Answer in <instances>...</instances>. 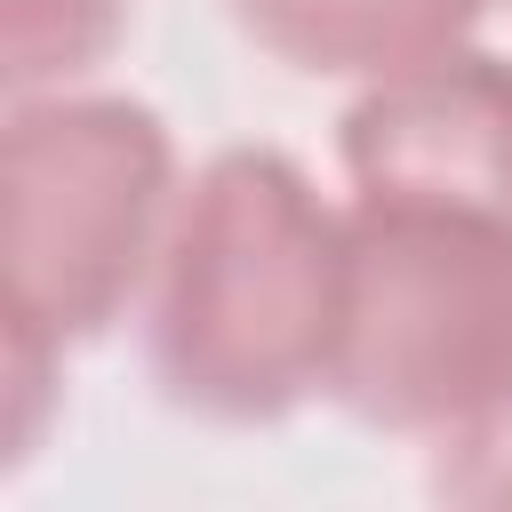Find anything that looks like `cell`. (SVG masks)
<instances>
[{
  "label": "cell",
  "mask_w": 512,
  "mask_h": 512,
  "mask_svg": "<svg viewBox=\"0 0 512 512\" xmlns=\"http://www.w3.org/2000/svg\"><path fill=\"white\" fill-rule=\"evenodd\" d=\"M344 312V208L280 144L208 152L144 280V368L200 424H280L328 400Z\"/></svg>",
  "instance_id": "6da1fadb"
},
{
  "label": "cell",
  "mask_w": 512,
  "mask_h": 512,
  "mask_svg": "<svg viewBox=\"0 0 512 512\" xmlns=\"http://www.w3.org/2000/svg\"><path fill=\"white\" fill-rule=\"evenodd\" d=\"M176 136L144 96L40 88L0 128V320L16 344L80 352L144 304L176 216Z\"/></svg>",
  "instance_id": "7a4b0ae2"
},
{
  "label": "cell",
  "mask_w": 512,
  "mask_h": 512,
  "mask_svg": "<svg viewBox=\"0 0 512 512\" xmlns=\"http://www.w3.org/2000/svg\"><path fill=\"white\" fill-rule=\"evenodd\" d=\"M512 376V224L344 200V312L328 400L392 440L456 432Z\"/></svg>",
  "instance_id": "3957f363"
},
{
  "label": "cell",
  "mask_w": 512,
  "mask_h": 512,
  "mask_svg": "<svg viewBox=\"0 0 512 512\" xmlns=\"http://www.w3.org/2000/svg\"><path fill=\"white\" fill-rule=\"evenodd\" d=\"M336 160L352 200L472 208L512 224V64L456 40L360 80L336 120Z\"/></svg>",
  "instance_id": "277c9868"
},
{
  "label": "cell",
  "mask_w": 512,
  "mask_h": 512,
  "mask_svg": "<svg viewBox=\"0 0 512 512\" xmlns=\"http://www.w3.org/2000/svg\"><path fill=\"white\" fill-rule=\"evenodd\" d=\"M248 48L304 80H384L472 40L488 0H224Z\"/></svg>",
  "instance_id": "5b68a950"
},
{
  "label": "cell",
  "mask_w": 512,
  "mask_h": 512,
  "mask_svg": "<svg viewBox=\"0 0 512 512\" xmlns=\"http://www.w3.org/2000/svg\"><path fill=\"white\" fill-rule=\"evenodd\" d=\"M128 40V0H0V80L8 96L80 88Z\"/></svg>",
  "instance_id": "8992f818"
},
{
  "label": "cell",
  "mask_w": 512,
  "mask_h": 512,
  "mask_svg": "<svg viewBox=\"0 0 512 512\" xmlns=\"http://www.w3.org/2000/svg\"><path fill=\"white\" fill-rule=\"evenodd\" d=\"M424 480L440 504H464V512H512V376L456 424L424 448Z\"/></svg>",
  "instance_id": "52a82bcc"
}]
</instances>
